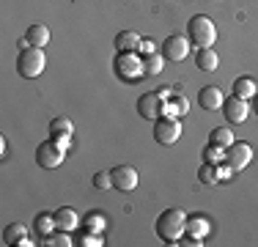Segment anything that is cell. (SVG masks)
<instances>
[{"mask_svg": "<svg viewBox=\"0 0 258 247\" xmlns=\"http://www.w3.org/2000/svg\"><path fill=\"white\" fill-rule=\"evenodd\" d=\"M187 233V214L181 209H165L162 214L157 217V236L162 242H179V239Z\"/></svg>", "mask_w": 258, "mask_h": 247, "instance_id": "cell-1", "label": "cell"}, {"mask_svg": "<svg viewBox=\"0 0 258 247\" xmlns=\"http://www.w3.org/2000/svg\"><path fill=\"white\" fill-rule=\"evenodd\" d=\"M47 66V58H44V47H25L20 49L17 55V72L22 74L25 80H33L44 72Z\"/></svg>", "mask_w": 258, "mask_h": 247, "instance_id": "cell-2", "label": "cell"}, {"mask_svg": "<svg viewBox=\"0 0 258 247\" xmlns=\"http://www.w3.org/2000/svg\"><path fill=\"white\" fill-rule=\"evenodd\" d=\"M187 33H189V44H195V47H212L214 41H217V28H214V22L204 14L189 20Z\"/></svg>", "mask_w": 258, "mask_h": 247, "instance_id": "cell-3", "label": "cell"}, {"mask_svg": "<svg viewBox=\"0 0 258 247\" xmlns=\"http://www.w3.org/2000/svg\"><path fill=\"white\" fill-rule=\"evenodd\" d=\"M181 138V124L176 115H159L154 121V140L162 146H170Z\"/></svg>", "mask_w": 258, "mask_h": 247, "instance_id": "cell-4", "label": "cell"}, {"mask_svg": "<svg viewBox=\"0 0 258 247\" xmlns=\"http://www.w3.org/2000/svg\"><path fill=\"white\" fill-rule=\"evenodd\" d=\"M63 159H66V151L58 140H44V143H39V148H36V162L47 170L58 168Z\"/></svg>", "mask_w": 258, "mask_h": 247, "instance_id": "cell-5", "label": "cell"}, {"mask_svg": "<svg viewBox=\"0 0 258 247\" xmlns=\"http://www.w3.org/2000/svg\"><path fill=\"white\" fill-rule=\"evenodd\" d=\"M250 159H253V146H250V143L233 140V143L225 148V165H228L233 173L244 170V168L250 165Z\"/></svg>", "mask_w": 258, "mask_h": 247, "instance_id": "cell-6", "label": "cell"}, {"mask_svg": "<svg viewBox=\"0 0 258 247\" xmlns=\"http://www.w3.org/2000/svg\"><path fill=\"white\" fill-rule=\"evenodd\" d=\"M162 58L170 60V64H181L184 58L189 55V39L187 36H168V39L162 41Z\"/></svg>", "mask_w": 258, "mask_h": 247, "instance_id": "cell-7", "label": "cell"}, {"mask_svg": "<svg viewBox=\"0 0 258 247\" xmlns=\"http://www.w3.org/2000/svg\"><path fill=\"white\" fill-rule=\"evenodd\" d=\"M165 91H159V94H143L138 99V113L143 115V118L149 121H157L159 115H162V107H165Z\"/></svg>", "mask_w": 258, "mask_h": 247, "instance_id": "cell-8", "label": "cell"}, {"mask_svg": "<svg viewBox=\"0 0 258 247\" xmlns=\"http://www.w3.org/2000/svg\"><path fill=\"white\" fill-rule=\"evenodd\" d=\"M110 178H113V190H118V193H132L138 187V170L132 165H115L110 170Z\"/></svg>", "mask_w": 258, "mask_h": 247, "instance_id": "cell-9", "label": "cell"}, {"mask_svg": "<svg viewBox=\"0 0 258 247\" xmlns=\"http://www.w3.org/2000/svg\"><path fill=\"white\" fill-rule=\"evenodd\" d=\"M223 115H225V121H228V124H244V121H247V115H250L247 99H242V96L225 99V102H223Z\"/></svg>", "mask_w": 258, "mask_h": 247, "instance_id": "cell-10", "label": "cell"}, {"mask_svg": "<svg viewBox=\"0 0 258 247\" xmlns=\"http://www.w3.org/2000/svg\"><path fill=\"white\" fill-rule=\"evenodd\" d=\"M115 72L126 80H138L143 74V64L135 58V52H118V60H115Z\"/></svg>", "mask_w": 258, "mask_h": 247, "instance_id": "cell-11", "label": "cell"}, {"mask_svg": "<svg viewBox=\"0 0 258 247\" xmlns=\"http://www.w3.org/2000/svg\"><path fill=\"white\" fill-rule=\"evenodd\" d=\"M52 214H55V228H58V231H75L80 225V214L72 206H60L58 212H52Z\"/></svg>", "mask_w": 258, "mask_h": 247, "instance_id": "cell-12", "label": "cell"}, {"mask_svg": "<svg viewBox=\"0 0 258 247\" xmlns=\"http://www.w3.org/2000/svg\"><path fill=\"white\" fill-rule=\"evenodd\" d=\"M223 94H220V88H214V85H206V88H201L198 94V104L204 110H223Z\"/></svg>", "mask_w": 258, "mask_h": 247, "instance_id": "cell-13", "label": "cell"}, {"mask_svg": "<svg viewBox=\"0 0 258 247\" xmlns=\"http://www.w3.org/2000/svg\"><path fill=\"white\" fill-rule=\"evenodd\" d=\"M25 39H28L30 47H44V44H50V28H47V25H41V22H33L28 28Z\"/></svg>", "mask_w": 258, "mask_h": 247, "instance_id": "cell-14", "label": "cell"}, {"mask_svg": "<svg viewBox=\"0 0 258 247\" xmlns=\"http://www.w3.org/2000/svg\"><path fill=\"white\" fill-rule=\"evenodd\" d=\"M195 66L204 72H214L220 66V58L212 47H198V55H195Z\"/></svg>", "mask_w": 258, "mask_h": 247, "instance_id": "cell-15", "label": "cell"}, {"mask_svg": "<svg viewBox=\"0 0 258 247\" xmlns=\"http://www.w3.org/2000/svg\"><path fill=\"white\" fill-rule=\"evenodd\" d=\"M140 36L135 33V30H121L118 36H115V49L118 52H135V49H140Z\"/></svg>", "mask_w": 258, "mask_h": 247, "instance_id": "cell-16", "label": "cell"}, {"mask_svg": "<svg viewBox=\"0 0 258 247\" xmlns=\"http://www.w3.org/2000/svg\"><path fill=\"white\" fill-rule=\"evenodd\" d=\"M75 132V124H72L66 115H58V118L50 121V138L52 140H60V138H69Z\"/></svg>", "mask_w": 258, "mask_h": 247, "instance_id": "cell-17", "label": "cell"}, {"mask_svg": "<svg viewBox=\"0 0 258 247\" xmlns=\"http://www.w3.org/2000/svg\"><path fill=\"white\" fill-rule=\"evenodd\" d=\"M258 94V85L253 77H236L233 80V96H242V99H253Z\"/></svg>", "mask_w": 258, "mask_h": 247, "instance_id": "cell-18", "label": "cell"}, {"mask_svg": "<svg viewBox=\"0 0 258 247\" xmlns=\"http://www.w3.org/2000/svg\"><path fill=\"white\" fill-rule=\"evenodd\" d=\"M165 69V58L162 52H149L143 58V74H149V77H157V74H162Z\"/></svg>", "mask_w": 258, "mask_h": 247, "instance_id": "cell-19", "label": "cell"}, {"mask_svg": "<svg viewBox=\"0 0 258 247\" xmlns=\"http://www.w3.org/2000/svg\"><path fill=\"white\" fill-rule=\"evenodd\" d=\"M25 236H28L25 225H22V222H11V225L3 231V244H20Z\"/></svg>", "mask_w": 258, "mask_h": 247, "instance_id": "cell-20", "label": "cell"}, {"mask_svg": "<svg viewBox=\"0 0 258 247\" xmlns=\"http://www.w3.org/2000/svg\"><path fill=\"white\" fill-rule=\"evenodd\" d=\"M233 140H236V138H233V132H231L228 127H217L212 132V138H209V143H214V146H220V148H228Z\"/></svg>", "mask_w": 258, "mask_h": 247, "instance_id": "cell-21", "label": "cell"}, {"mask_svg": "<svg viewBox=\"0 0 258 247\" xmlns=\"http://www.w3.org/2000/svg\"><path fill=\"white\" fill-rule=\"evenodd\" d=\"M198 178H201V184H206V187H212V184H217V181H220L217 165H212V162H204V165H201V170H198Z\"/></svg>", "mask_w": 258, "mask_h": 247, "instance_id": "cell-22", "label": "cell"}, {"mask_svg": "<svg viewBox=\"0 0 258 247\" xmlns=\"http://www.w3.org/2000/svg\"><path fill=\"white\" fill-rule=\"evenodd\" d=\"M187 233H189V236L204 239L206 233H209V222H206V217H192V220L187 217Z\"/></svg>", "mask_w": 258, "mask_h": 247, "instance_id": "cell-23", "label": "cell"}, {"mask_svg": "<svg viewBox=\"0 0 258 247\" xmlns=\"http://www.w3.org/2000/svg\"><path fill=\"white\" fill-rule=\"evenodd\" d=\"M33 225H36V231H39L41 236H50L52 231H58V228H55V214H47V212H44V214H39Z\"/></svg>", "mask_w": 258, "mask_h": 247, "instance_id": "cell-24", "label": "cell"}, {"mask_svg": "<svg viewBox=\"0 0 258 247\" xmlns=\"http://www.w3.org/2000/svg\"><path fill=\"white\" fill-rule=\"evenodd\" d=\"M44 244L47 247H72V239H69V231H58V233H50L44 236Z\"/></svg>", "mask_w": 258, "mask_h": 247, "instance_id": "cell-25", "label": "cell"}, {"mask_svg": "<svg viewBox=\"0 0 258 247\" xmlns=\"http://www.w3.org/2000/svg\"><path fill=\"white\" fill-rule=\"evenodd\" d=\"M223 159H225V148H220V146H214V143H209V146H206V151H204V162L220 165Z\"/></svg>", "mask_w": 258, "mask_h": 247, "instance_id": "cell-26", "label": "cell"}, {"mask_svg": "<svg viewBox=\"0 0 258 247\" xmlns=\"http://www.w3.org/2000/svg\"><path fill=\"white\" fill-rule=\"evenodd\" d=\"M94 187L96 190H110L113 187V178H110V170H99L94 176Z\"/></svg>", "mask_w": 258, "mask_h": 247, "instance_id": "cell-27", "label": "cell"}, {"mask_svg": "<svg viewBox=\"0 0 258 247\" xmlns=\"http://www.w3.org/2000/svg\"><path fill=\"white\" fill-rule=\"evenodd\" d=\"M104 220H107V217H102V214H91V217H88V231L91 233H96V231H102V228H104Z\"/></svg>", "mask_w": 258, "mask_h": 247, "instance_id": "cell-28", "label": "cell"}, {"mask_svg": "<svg viewBox=\"0 0 258 247\" xmlns=\"http://www.w3.org/2000/svg\"><path fill=\"white\" fill-rule=\"evenodd\" d=\"M217 173H220V181H228V178L233 176V170L228 168V165H225V159H223V162L217 165Z\"/></svg>", "mask_w": 258, "mask_h": 247, "instance_id": "cell-29", "label": "cell"}, {"mask_svg": "<svg viewBox=\"0 0 258 247\" xmlns=\"http://www.w3.org/2000/svg\"><path fill=\"white\" fill-rule=\"evenodd\" d=\"M83 244H88V247H99V244H104L99 236H96V233H88V236L83 239Z\"/></svg>", "mask_w": 258, "mask_h": 247, "instance_id": "cell-30", "label": "cell"}, {"mask_svg": "<svg viewBox=\"0 0 258 247\" xmlns=\"http://www.w3.org/2000/svg\"><path fill=\"white\" fill-rule=\"evenodd\" d=\"M140 49H143L146 55H149V52H154V41H151V39H143V41H140Z\"/></svg>", "mask_w": 258, "mask_h": 247, "instance_id": "cell-31", "label": "cell"}, {"mask_svg": "<svg viewBox=\"0 0 258 247\" xmlns=\"http://www.w3.org/2000/svg\"><path fill=\"white\" fill-rule=\"evenodd\" d=\"M6 148H9V143H6V138H0V154L6 157Z\"/></svg>", "mask_w": 258, "mask_h": 247, "instance_id": "cell-32", "label": "cell"}, {"mask_svg": "<svg viewBox=\"0 0 258 247\" xmlns=\"http://www.w3.org/2000/svg\"><path fill=\"white\" fill-rule=\"evenodd\" d=\"M253 99H255V107H253V113H255V115H258V94H255V96H253Z\"/></svg>", "mask_w": 258, "mask_h": 247, "instance_id": "cell-33", "label": "cell"}]
</instances>
